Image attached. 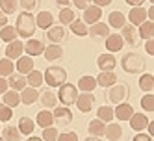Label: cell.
Returning a JSON list of instances; mask_svg holds the SVG:
<instances>
[{
  "instance_id": "cell-36",
  "label": "cell",
  "mask_w": 154,
  "mask_h": 141,
  "mask_svg": "<svg viewBox=\"0 0 154 141\" xmlns=\"http://www.w3.org/2000/svg\"><path fill=\"white\" fill-rule=\"evenodd\" d=\"M0 132H2V139L4 141H20V136H23L19 132V128L11 126V124H8L4 130H0Z\"/></svg>"
},
{
  "instance_id": "cell-58",
  "label": "cell",
  "mask_w": 154,
  "mask_h": 141,
  "mask_svg": "<svg viewBox=\"0 0 154 141\" xmlns=\"http://www.w3.org/2000/svg\"><path fill=\"white\" fill-rule=\"evenodd\" d=\"M84 141H100V137H93V136H89V137H85Z\"/></svg>"
},
{
  "instance_id": "cell-48",
  "label": "cell",
  "mask_w": 154,
  "mask_h": 141,
  "mask_svg": "<svg viewBox=\"0 0 154 141\" xmlns=\"http://www.w3.org/2000/svg\"><path fill=\"white\" fill-rule=\"evenodd\" d=\"M72 4H74V8H78V9H85L87 6L91 4V0H72Z\"/></svg>"
},
{
  "instance_id": "cell-9",
  "label": "cell",
  "mask_w": 154,
  "mask_h": 141,
  "mask_svg": "<svg viewBox=\"0 0 154 141\" xmlns=\"http://www.w3.org/2000/svg\"><path fill=\"white\" fill-rule=\"evenodd\" d=\"M121 37H123L125 43H128L130 47H137L139 45V34H137V28L132 26V24H125L121 28Z\"/></svg>"
},
{
  "instance_id": "cell-49",
  "label": "cell",
  "mask_w": 154,
  "mask_h": 141,
  "mask_svg": "<svg viewBox=\"0 0 154 141\" xmlns=\"http://www.w3.org/2000/svg\"><path fill=\"white\" fill-rule=\"evenodd\" d=\"M132 141H152V136L139 132V134H136V136H134V139H132Z\"/></svg>"
},
{
  "instance_id": "cell-3",
  "label": "cell",
  "mask_w": 154,
  "mask_h": 141,
  "mask_svg": "<svg viewBox=\"0 0 154 141\" xmlns=\"http://www.w3.org/2000/svg\"><path fill=\"white\" fill-rule=\"evenodd\" d=\"M128 97H130V87H128V84H113L112 87H109L106 91V100L109 104H121V102H126L128 100Z\"/></svg>"
},
{
  "instance_id": "cell-55",
  "label": "cell",
  "mask_w": 154,
  "mask_h": 141,
  "mask_svg": "<svg viewBox=\"0 0 154 141\" xmlns=\"http://www.w3.org/2000/svg\"><path fill=\"white\" fill-rule=\"evenodd\" d=\"M56 4H58L60 8H69V4H71V0H56Z\"/></svg>"
},
{
  "instance_id": "cell-40",
  "label": "cell",
  "mask_w": 154,
  "mask_h": 141,
  "mask_svg": "<svg viewBox=\"0 0 154 141\" xmlns=\"http://www.w3.org/2000/svg\"><path fill=\"white\" fill-rule=\"evenodd\" d=\"M17 39V30L15 26H9L6 24L4 28H0V41H8V43H11Z\"/></svg>"
},
{
  "instance_id": "cell-34",
  "label": "cell",
  "mask_w": 154,
  "mask_h": 141,
  "mask_svg": "<svg viewBox=\"0 0 154 141\" xmlns=\"http://www.w3.org/2000/svg\"><path fill=\"white\" fill-rule=\"evenodd\" d=\"M69 28H71L72 34L78 35V37H85L87 35V30H89V26H87L84 20H80V19H74L72 23L69 24Z\"/></svg>"
},
{
  "instance_id": "cell-2",
  "label": "cell",
  "mask_w": 154,
  "mask_h": 141,
  "mask_svg": "<svg viewBox=\"0 0 154 141\" xmlns=\"http://www.w3.org/2000/svg\"><path fill=\"white\" fill-rule=\"evenodd\" d=\"M35 17L28 13V11H20L19 17H17V23H15V30H17V35L24 37V39H30L35 32Z\"/></svg>"
},
{
  "instance_id": "cell-33",
  "label": "cell",
  "mask_w": 154,
  "mask_h": 141,
  "mask_svg": "<svg viewBox=\"0 0 154 141\" xmlns=\"http://www.w3.org/2000/svg\"><path fill=\"white\" fill-rule=\"evenodd\" d=\"M137 34H139V39H152L154 37V20H145L143 24H139V30H137Z\"/></svg>"
},
{
  "instance_id": "cell-30",
  "label": "cell",
  "mask_w": 154,
  "mask_h": 141,
  "mask_svg": "<svg viewBox=\"0 0 154 141\" xmlns=\"http://www.w3.org/2000/svg\"><path fill=\"white\" fill-rule=\"evenodd\" d=\"M104 136H106V139H109V141H119L121 137H123V128H121V124H117V123H109V124L106 126Z\"/></svg>"
},
{
  "instance_id": "cell-20",
  "label": "cell",
  "mask_w": 154,
  "mask_h": 141,
  "mask_svg": "<svg viewBox=\"0 0 154 141\" xmlns=\"http://www.w3.org/2000/svg\"><path fill=\"white\" fill-rule=\"evenodd\" d=\"M24 50H26L28 56H41L45 52V43L41 39H30V41H26Z\"/></svg>"
},
{
  "instance_id": "cell-1",
  "label": "cell",
  "mask_w": 154,
  "mask_h": 141,
  "mask_svg": "<svg viewBox=\"0 0 154 141\" xmlns=\"http://www.w3.org/2000/svg\"><path fill=\"white\" fill-rule=\"evenodd\" d=\"M121 67L128 74H141L147 69V61L137 52H126L123 56V60H121Z\"/></svg>"
},
{
  "instance_id": "cell-57",
  "label": "cell",
  "mask_w": 154,
  "mask_h": 141,
  "mask_svg": "<svg viewBox=\"0 0 154 141\" xmlns=\"http://www.w3.org/2000/svg\"><path fill=\"white\" fill-rule=\"evenodd\" d=\"M26 141H43V137H37V136H30Z\"/></svg>"
},
{
  "instance_id": "cell-5",
  "label": "cell",
  "mask_w": 154,
  "mask_h": 141,
  "mask_svg": "<svg viewBox=\"0 0 154 141\" xmlns=\"http://www.w3.org/2000/svg\"><path fill=\"white\" fill-rule=\"evenodd\" d=\"M78 99V87L74 84H67L65 82L63 85H60V91H58V102H61V106H72Z\"/></svg>"
},
{
  "instance_id": "cell-13",
  "label": "cell",
  "mask_w": 154,
  "mask_h": 141,
  "mask_svg": "<svg viewBox=\"0 0 154 141\" xmlns=\"http://www.w3.org/2000/svg\"><path fill=\"white\" fill-rule=\"evenodd\" d=\"M128 123H130V126H132V130H137V132H141V130H147V126H149V117L145 115V113H132V117L128 119Z\"/></svg>"
},
{
  "instance_id": "cell-23",
  "label": "cell",
  "mask_w": 154,
  "mask_h": 141,
  "mask_svg": "<svg viewBox=\"0 0 154 141\" xmlns=\"http://www.w3.org/2000/svg\"><path fill=\"white\" fill-rule=\"evenodd\" d=\"M37 99H39V93L35 87H24L20 91V104L24 106H32L34 102H37Z\"/></svg>"
},
{
  "instance_id": "cell-52",
  "label": "cell",
  "mask_w": 154,
  "mask_h": 141,
  "mask_svg": "<svg viewBox=\"0 0 154 141\" xmlns=\"http://www.w3.org/2000/svg\"><path fill=\"white\" fill-rule=\"evenodd\" d=\"M91 2H95V6H98V8H104V6H109L113 0H91Z\"/></svg>"
},
{
  "instance_id": "cell-26",
  "label": "cell",
  "mask_w": 154,
  "mask_h": 141,
  "mask_svg": "<svg viewBox=\"0 0 154 141\" xmlns=\"http://www.w3.org/2000/svg\"><path fill=\"white\" fill-rule=\"evenodd\" d=\"M2 104L9 106L13 110V108H17L20 104V93L19 91H13V89H8L4 95H2Z\"/></svg>"
},
{
  "instance_id": "cell-19",
  "label": "cell",
  "mask_w": 154,
  "mask_h": 141,
  "mask_svg": "<svg viewBox=\"0 0 154 141\" xmlns=\"http://www.w3.org/2000/svg\"><path fill=\"white\" fill-rule=\"evenodd\" d=\"M8 85L11 87L13 91H23L26 87V76L24 74H20V72H13V74H9L8 76Z\"/></svg>"
},
{
  "instance_id": "cell-45",
  "label": "cell",
  "mask_w": 154,
  "mask_h": 141,
  "mask_svg": "<svg viewBox=\"0 0 154 141\" xmlns=\"http://www.w3.org/2000/svg\"><path fill=\"white\" fill-rule=\"evenodd\" d=\"M11 117H13L11 108L6 106V104H0V123H8Z\"/></svg>"
},
{
  "instance_id": "cell-37",
  "label": "cell",
  "mask_w": 154,
  "mask_h": 141,
  "mask_svg": "<svg viewBox=\"0 0 154 141\" xmlns=\"http://www.w3.org/2000/svg\"><path fill=\"white\" fill-rule=\"evenodd\" d=\"M97 119H100L102 123H112L115 115H113V108L112 106H100L97 110Z\"/></svg>"
},
{
  "instance_id": "cell-46",
  "label": "cell",
  "mask_w": 154,
  "mask_h": 141,
  "mask_svg": "<svg viewBox=\"0 0 154 141\" xmlns=\"http://www.w3.org/2000/svg\"><path fill=\"white\" fill-rule=\"evenodd\" d=\"M37 6H39L37 0H20V8H23V11L32 13V11H35V9H37Z\"/></svg>"
},
{
  "instance_id": "cell-24",
  "label": "cell",
  "mask_w": 154,
  "mask_h": 141,
  "mask_svg": "<svg viewBox=\"0 0 154 141\" xmlns=\"http://www.w3.org/2000/svg\"><path fill=\"white\" fill-rule=\"evenodd\" d=\"M54 24V15L50 11H39L35 17V26L41 30H48Z\"/></svg>"
},
{
  "instance_id": "cell-41",
  "label": "cell",
  "mask_w": 154,
  "mask_h": 141,
  "mask_svg": "<svg viewBox=\"0 0 154 141\" xmlns=\"http://www.w3.org/2000/svg\"><path fill=\"white\" fill-rule=\"evenodd\" d=\"M13 71H15L13 60H8V58L0 60V76H2V78H8L9 74H13Z\"/></svg>"
},
{
  "instance_id": "cell-51",
  "label": "cell",
  "mask_w": 154,
  "mask_h": 141,
  "mask_svg": "<svg viewBox=\"0 0 154 141\" xmlns=\"http://www.w3.org/2000/svg\"><path fill=\"white\" fill-rule=\"evenodd\" d=\"M125 2H126L128 6H132V8H141L145 0H125Z\"/></svg>"
},
{
  "instance_id": "cell-10",
  "label": "cell",
  "mask_w": 154,
  "mask_h": 141,
  "mask_svg": "<svg viewBox=\"0 0 154 141\" xmlns=\"http://www.w3.org/2000/svg\"><path fill=\"white\" fill-rule=\"evenodd\" d=\"M100 17H102V8H98L95 4H89L84 9V23L85 24H95V23H100Z\"/></svg>"
},
{
  "instance_id": "cell-47",
  "label": "cell",
  "mask_w": 154,
  "mask_h": 141,
  "mask_svg": "<svg viewBox=\"0 0 154 141\" xmlns=\"http://www.w3.org/2000/svg\"><path fill=\"white\" fill-rule=\"evenodd\" d=\"M56 141H78V136L76 132H61Z\"/></svg>"
},
{
  "instance_id": "cell-18",
  "label": "cell",
  "mask_w": 154,
  "mask_h": 141,
  "mask_svg": "<svg viewBox=\"0 0 154 141\" xmlns=\"http://www.w3.org/2000/svg\"><path fill=\"white\" fill-rule=\"evenodd\" d=\"M95 80L97 85H100V87H112L113 84H117V74L113 71H100V74Z\"/></svg>"
},
{
  "instance_id": "cell-4",
  "label": "cell",
  "mask_w": 154,
  "mask_h": 141,
  "mask_svg": "<svg viewBox=\"0 0 154 141\" xmlns=\"http://www.w3.org/2000/svg\"><path fill=\"white\" fill-rule=\"evenodd\" d=\"M43 80H45L47 85H50V87H60V85H63L67 82V71L63 67H58V65H52V67H48L45 71Z\"/></svg>"
},
{
  "instance_id": "cell-53",
  "label": "cell",
  "mask_w": 154,
  "mask_h": 141,
  "mask_svg": "<svg viewBox=\"0 0 154 141\" xmlns=\"http://www.w3.org/2000/svg\"><path fill=\"white\" fill-rule=\"evenodd\" d=\"M145 50H147V54H149V56H154V45H152V41H150V39H147Z\"/></svg>"
},
{
  "instance_id": "cell-50",
  "label": "cell",
  "mask_w": 154,
  "mask_h": 141,
  "mask_svg": "<svg viewBox=\"0 0 154 141\" xmlns=\"http://www.w3.org/2000/svg\"><path fill=\"white\" fill-rule=\"evenodd\" d=\"M8 89H9V85H8V80L0 76V95H4Z\"/></svg>"
},
{
  "instance_id": "cell-28",
  "label": "cell",
  "mask_w": 154,
  "mask_h": 141,
  "mask_svg": "<svg viewBox=\"0 0 154 141\" xmlns=\"http://www.w3.org/2000/svg\"><path fill=\"white\" fill-rule=\"evenodd\" d=\"M126 24V19H125V13L123 11H112L108 15V26L109 28H123Z\"/></svg>"
},
{
  "instance_id": "cell-15",
  "label": "cell",
  "mask_w": 154,
  "mask_h": 141,
  "mask_svg": "<svg viewBox=\"0 0 154 141\" xmlns=\"http://www.w3.org/2000/svg\"><path fill=\"white\" fill-rule=\"evenodd\" d=\"M39 102L43 104V108H45V110H54V108L58 106V95L54 93L52 89H45L41 95H39Z\"/></svg>"
},
{
  "instance_id": "cell-17",
  "label": "cell",
  "mask_w": 154,
  "mask_h": 141,
  "mask_svg": "<svg viewBox=\"0 0 154 141\" xmlns=\"http://www.w3.org/2000/svg\"><path fill=\"white\" fill-rule=\"evenodd\" d=\"M97 65H98L100 71H113L115 65H117V60L109 52H106V54H100V56L97 58Z\"/></svg>"
},
{
  "instance_id": "cell-42",
  "label": "cell",
  "mask_w": 154,
  "mask_h": 141,
  "mask_svg": "<svg viewBox=\"0 0 154 141\" xmlns=\"http://www.w3.org/2000/svg\"><path fill=\"white\" fill-rule=\"evenodd\" d=\"M0 9L6 15H13L17 11V0H0Z\"/></svg>"
},
{
  "instance_id": "cell-35",
  "label": "cell",
  "mask_w": 154,
  "mask_h": 141,
  "mask_svg": "<svg viewBox=\"0 0 154 141\" xmlns=\"http://www.w3.org/2000/svg\"><path fill=\"white\" fill-rule=\"evenodd\" d=\"M139 89H143L145 93H152L154 91V76L150 72H143L139 76Z\"/></svg>"
},
{
  "instance_id": "cell-43",
  "label": "cell",
  "mask_w": 154,
  "mask_h": 141,
  "mask_svg": "<svg viewBox=\"0 0 154 141\" xmlns=\"http://www.w3.org/2000/svg\"><path fill=\"white\" fill-rule=\"evenodd\" d=\"M141 108H143L145 112H149V113L154 112V95H152V93H147V95L141 99Z\"/></svg>"
},
{
  "instance_id": "cell-44",
  "label": "cell",
  "mask_w": 154,
  "mask_h": 141,
  "mask_svg": "<svg viewBox=\"0 0 154 141\" xmlns=\"http://www.w3.org/2000/svg\"><path fill=\"white\" fill-rule=\"evenodd\" d=\"M60 136V130L54 128V126H48V128H43V141H56Z\"/></svg>"
},
{
  "instance_id": "cell-12",
  "label": "cell",
  "mask_w": 154,
  "mask_h": 141,
  "mask_svg": "<svg viewBox=\"0 0 154 141\" xmlns=\"http://www.w3.org/2000/svg\"><path fill=\"white\" fill-rule=\"evenodd\" d=\"M104 45L108 48L109 54H115V52H121L125 47V41L121 37V34H109L106 39H104Z\"/></svg>"
},
{
  "instance_id": "cell-7",
  "label": "cell",
  "mask_w": 154,
  "mask_h": 141,
  "mask_svg": "<svg viewBox=\"0 0 154 141\" xmlns=\"http://www.w3.org/2000/svg\"><path fill=\"white\" fill-rule=\"evenodd\" d=\"M45 37L50 41V43H56V45H60L61 41H65V37H67V32H65V28L61 24H52L48 30H45Z\"/></svg>"
},
{
  "instance_id": "cell-54",
  "label": "cell",
  "mask_w": 154,
  "mask_h": 141,
  "mask_svg": "<svg viewBox=\"0 0 154 141\" xmlns=\"http://www.w3.org/2000/svg\"><path fill=\"white\" fill-rule=\"evenodd\" d=\"M8 24V15L2 11V9H0V28H4Z\"/></svg>"
},
{
  "instance_id": "cell-31",
  "label": "cell",
  "mask_w": 154,
  "mask_h": 141,
  "mask_svg": "<svg viewBox=\"0 0 154 141\" xmlns=\"http://www.w3.org/2000/svg\"><path fill=\"white\" fill-rule=\"evenodd\" d=\"M35 123H37L41 128L52 126V124H54V115H52V112H50V110H41V112L37 113V117H35Z\"/></svg>"
},
{
  "instance_id": "cell-6",
  "label": "cell",
  "mask_w": 154,
  "mask_h": 141,
  "mask_svg": "<svg viewBox=\"0 0 154 141\" xmlns=\"http://www.w3.org/2000/svg\"><path fill=\"white\" fill-rule=\"evenodd\" d=\"M52 115H54V123H58L61 126H67V124L72 123V112L67 106H56Z\"/></svg>"
},
{
  "instance_id": "cell-60",
  "label": "cell",
  "mask_w": 154,
  "mask_h": 141,
  "mask_svg": "<svg viewBox=\"0 0 154 141\" xmlns=\"http://www.w3.org/2000/svg\"><path fill=\"white\" fill-rule=\"evenodd\" d=\"M0 141H4V139H2V137H0Z\"/></svg>"
},
{
  "instance_id": "cell-14",
  "label": "cell",
  "mask_w": 154,
  "mask_h": 141,
  "mask_svg": "<svg viewBox=\"0 0 154 141\" xmlns=\"http://www.w3.org/2000/svg\"><path fill=\"white\" fill-rule=\"evenodd\" d=\"M23 52H24V45H23V41H11V43H8V47H6V58L8 60H19L20 56H23Z\"/></svg>"
},
{
  "instance_id": "cell-8",
  "label": "cell",
  "mask_w": 154,
  "mask_h": 141,
  "mask_svg": "<svg viewBox=\"0 0 154 141\" xmlns=\"http://www.w3.org/2000/svg\"><path fill=\"white\" fill-rule=\"evenodd\" d=\"M87 35L91 39H95V41H104L109 35V26L104 24V23H95V24L89 26V30H87Z\"/></svg>"
},
{
  "instance_id": "cell-59",
  "label": "cell",
  "mask_w": 154,
  "mask_h": 141,
  "mask_svg": "<svg viewBox=\"0 0 154 141\" xmlns=\"http://www.w3.org/2000/svg\"><path fill=\"white\" fill-rule=\"evenodd\" d=\"M150 2H152V4H154V0H150Z\"/></svg>"
},
{
  "instance_id": "cell-56",
  "label": "cell",
  "mask_w": 154,
  "mask_h": 141,
  "mask_svg": "<svg viewBox=\"0 0 154 141\" xmlns=\"http://www.w3.org/2000/svg\"><path fill=\"white\" fill-rule=\"evenodd\" d=\"M147 128H149V136H152V134H154V123H149Z\"/></svg>"
},
{
  "instance_id": "cell-11",
  "label": "cell",
  "mask_w": 154,
  "mask_h": 141,
  "mask_svg": "<svg viewBox=\"0 0 154 141\" xmlns=\"http://www.w3.org/2000/svg\"><path fill=\"white\" fill-rule=\"evenodd\" d=\"M74 104H76V108H78L82 113H89V112L93 110L95 97H93V93H80Z\"/></svg>"
},
{
  "instance_id": "cell-27",
  "label": "cell",
  "mask_w": 154,
  "mask_h": 141,
  "mask_svg": "<svg viewBox=\"0 0 154 141\" xmlns=\"http://www.w3.org/2000/svg\"><path fill=\"white\" fill-rule=\"evenodd\" d=\"M87 132L93 137H102L104 132H106V123H102L100 119H93L89 123V126H87Z\"/></svg>"
},
{
  "instance_id": "cell-29",
  "label": "cell",
  "mask_w": 154,
  "mask_h": 141,
  "mask_svg": "<svg viewBox=\"0 0 154 141\" xmlns=\"http://www.w3.org/2000/svg\"><path fill=\"white\" fill-rule=\"evenodd\" d=\"M17 71L20 74H24V76L30 71H34V58H32V56H20L17 60Z\"/></svg>"
},
{
  "instance_id": "cell-32",
  "label": "cell",
  "mask_w": 154,
  "mask_h": 141,
  "mask_svg": "<svg viewBox=\"0 0 154 141\" xmlns=\"http://www.w3.org/2000/svg\"><path fill=\"white\" fill-rule=\"evenodd\" d=\"M19 132L20 134H24V136H32V132H34V128H35V123L32 121L30 117H26V115H23L19 119Z\"/></svg>"
},
{
  "instance_id": "cell-22",
  "label": "cell",
  "mask_w": 154,
  "mask_h": 141,
  "mask_svg": "<svg viewBox=\"0 0 154 141\" xmlns=\"http://www.w3.org/2000/svg\"><path fill=\"white\" fill-rule=\"evenodd\" d=\"M132 113H134V108H132L128 102H121V104H117V108L113 110V115L119 119V121H128V119L132 117Z\"/></svg>"
},
{
  "instance_id": "cell-39",
  "label": "cell",
  "mask_w": 154,
  "mask_h": 141,
  "mask_svg": "<svg viewBox=\"0 0 154 141\" xmlns=\"http://www.w3.org/2000/svg\"><path fill=\"white\" fill-rule=\"evenodd\" d=\"M58 19H60V24H61V26H69L72 20L76 19V15H74V11H72L71 8H61Z\"/></svg>"
},
{
  "instance_id": "cell-16",
  "label": "cell",
  "mask_w": 154,
  "mask_h": 141,
  "mask_svg": "<svg viewBox=\"0 0 154 141\" xmlns=\"http://www.w3.org/2000/svg\"><path fill=\"white\" fill-rule=\"evenodd\" d=\"M128 20L132 23V26H139V24H143L145 20H149L147 19V9L145 8H132L130 9V13H128Z\"/></svg>"
},
{
  "instance_id": "cell-38",
  "label": "cell",
  "mask_w": 154,
  "mask_h": 141,
  "mask_svg": "<svg viewBox=\"0 0 154 141\" xmlns=\"http://www.w3.org/2000/svg\"><path fill=\"white\" fill-rule=\"evenodd\" d=\"M43 72L41 71H30L28 74H26V84L30 85V87H39V85H43Z\"/></svg>"
},
{
  "instance_id": "cell-25",
  "label": "cell",
  "mask_w": 154,
  "mask_h": 141,
  "mask_svg": "<svg viewBox=\"0 0 154 141\" xmlns=\"http://www.w3.org/2000/svg\"><path fill=\"white\" fill-rule=\"evenodd\" d=\"M76 87H78L82 93H93L95 87H97V80H95V76H89V74H87V76H82L78 80Z\"/></svg>"
},
{
  "instance_id": "cell-21",
  "label": "cell",
  "mask_w": 154,
  "mask_h": 141,
  "mask_svg": "<svg viewBox=\"0 0 154 141\" xmlns=\"http://www.w3.org/2000/svg\"><path fill=\"white\" fill-rule=\"evenodd\" d=\"M63 56V48L61 45H56V43H50L48 47H45V52H43V58L47 61H56Z\"/></svg>"
}]
</instances>
